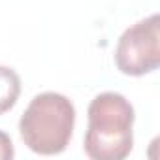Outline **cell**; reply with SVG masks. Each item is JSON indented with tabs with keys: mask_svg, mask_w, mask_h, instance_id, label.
<instances>
[{
	"mask_svg": "<svg viewBox=\"0 0 160 160\" xmlns=\"http://www.w3.org/2000/svg\"><path fill=\"white\" fill-rule=\"evenodd\" d=\"M85 152L92 160H122L134 145V108L119 92L94 96L87 111Z\"/></svg>",
	"mask_w": 160,
	"mask_h": 160,
	"instance_id": "obj_1",
	"label": "cell"
},
{
	"mask_svg": "<svg viewBox=\"0 0 160 160\" xmlns=\"http://www.w3.org/2000/svg\"><path fill=\"white\" fill-rule=\"evenodd\" d=\"M75 108L58 92H42L30 100L19 121L23 143L36 154L62 152L73 134Z\"/></svg>",
	"mask_w": 160,
	"mask_h": 160,
	"instance_id": "obj_2",
	"label": "cell"
},
{
	"mask_svg": "<svg viewBox=\"0 0 160 160\" xmlns=\"http://www.w3.org/2000/svg\"><path fill=\"white\" fill-rule=\"evenodd\" d=\"M115 64L124 75H145L160 66V17L152 13L126 28L115 49Z\"/></svg>",
	"mask_w": 160,
	"mask_h": 160,
	"instance_id": "obj_3",
	"label": "cell"
},
{
	"mask_svg": "<svg viewBox=\"0 0 160 160\" xmlns=\"http://www.w3.org/2000/svg\"><path fill=\"white\" fill-rule=\"evenodd\" d=\"M21 94V77L10 66H0V115L8 113Z\"/></svg>",
	"mask_w": 160,
	"mask_h": 160,
	"instance_id": "obj_4",
	"label": "cell"
},
{
	"mask_svg": "<svg viewBox=\"0 0 160 160\" xmlns=\"http://www.w3.org/2000/svg\"><path fill=\"white\" fill-rule=\"evenodd\" d=\"M15 154L13 151V143H12V138L0 130V160H12Z\"/></svg>",
	"mask_w": 160,
	"mask_h": 160,
	"instance_id": "obj_5",
	"label": "cell"
}]
</instances>
